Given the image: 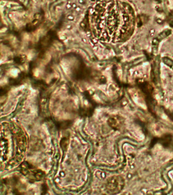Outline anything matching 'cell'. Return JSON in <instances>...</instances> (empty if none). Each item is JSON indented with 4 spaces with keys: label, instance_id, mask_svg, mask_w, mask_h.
Instances as JSON below:
<instances>
[{
    "label": "cell",
    "instance_id": "6da1fadb",
    "mask_svg": "<svg viewBox=\"0 0 173 195\" xmlns=\"http://www.w3.org/2000/svg\"><path fill=\"white\" fill-rule=\"evenodd\" d=\"M93 32L100 40L121 43L130 39L135 31L136 17L132 7L120 0H102L91 16Z\"/></svg>",
    "mask_w": 173,
    "mask_h": 195
},
{
    "label": "cell",
    "instance_id": "7a4b0ae2",
    "mask_svg": "<svg viewBox=\"0 0 173 195\" xmlns=\"http://www.w3.org/2000/svg\"><path fill=\"white\" fill-rule=\"evenodd\" d=\"M125 179L121 175H114L108 178L106 183V190L110 194L120 193L125 186Z\"/></svg>",
    "mask_w": 173,
    "mask_h": 195
},
{
    "label": "cell",
    "instance_id": "3957f363",
    "mask_svg": "<svg viewBox=\"0 0 173 195\" xmlns=\"http://www.w3.org/2000/svg\"><path fill=\"white\" fill-rule=\"evenodd\" d=\"M22 171L24 175L32 180H40L44 175V173L42 171L35 169L33 167V166L27 163L22 167Z\"/></svg>",
    "mask_w": 173,
    "mask_h": 195
},
{
    "label": "cell",
    "instance_id": "277c9868",
    "mask_svg": "<svg viewBox=\"0 0 173 195\" xmlns=\"http://www.w3.org/2000/svg\"><path fill=\"white\" fill-rule=\"evenodd\" d=\"M108 124L115 130H120L125 124L124 118L120 115H113L108 121Z\"/></svg>",
    "mask_w": 173,
    "mask_h": 195
}]
</instances>
